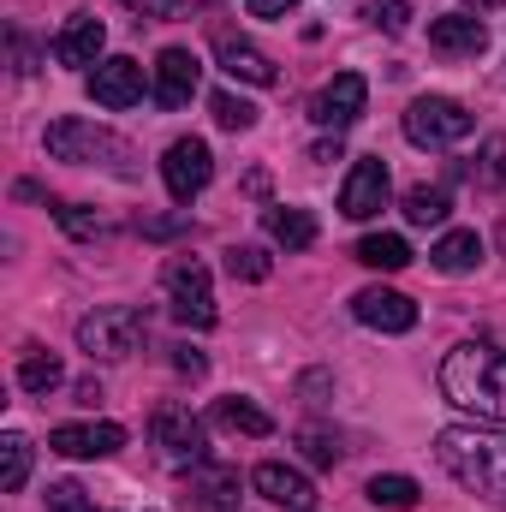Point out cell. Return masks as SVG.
<instances>
[{
    "label": "cell",
    "mask_w": 506,
    "mask_h": 512,
    "mask_svg": "<svg viewBox=\"0 0 506 512\" xmlns=\"http://www.w3.org/2000/svg\"><path fill=\"white\" fill-rule=\"evenodd\" d=\"M471 179H477V185H489V191H501V185H506V137H489V143L477 149Z\"/></svg>",
    "instance_id": "83f0119b"
},
{
    "label": "cell",
    "mask_w": 506,
    "mask_h": 512,
    "mask_svg": "<svg viewBox=\"0 0 506 512\" xmlns=\"http://www.w3.org/2000/svg\"><path fill=\"white\" fill-rule=\"evenodd\" d=\"M358 262L364 268H381V274H399L411 262V245L399 233H370V239H358Z\"/></svg>",
    "instance_id": "d4e9b609"
},
{
    "label": "cell",
    "mask_w": 506,
    "mask_h": 512,
    "mask_svg": "<svg viewBox=\"0 0 506 512\" xmlns=\"http://www.w3.org/2000/svg\"><path fill=\"white\" fill-rule=\"evenodd\" d=\"M197 78H203V66H197L191 48H161V60H155V102L161 108H185L197 96Z\"/></svg>",
    "instance_id": "5bb4252c"
},
{
    "label": "cell",
    "mask_w": 506,
    "mask_h": 512,
    "mask_svg": "<svg viewBox=\"0 0 506 512\" xmlns=\"http://www.w3.org/2000/svg\"><path fill=\"white\" fill-rule=\"evenodd\" d=\"M173 370H179V376H203L209 364H203V352H191V346H173Z\"/></svg>",
    "instance_id": "e575fe53"
},
{
    "label": "cell",
    "mask_w": 506,
    "mask_h": 512,
    "mask_svg": "<svg viewBox=\"0 0 506 512\" xmlns=\"http://www.w3.org/2000/svg\"><path fill=\"white\" fill-rule=\"evenodd\" d=\"M215 423L233 429V435H251V441L274 435V417H268L256 399H215Z\"/></svg>",
    "instance_id": "44dd1931"
},
{
    "label": "cell",
    "mask_w": 506,
    "mask_h": 512,
    "mask_svg": "<svg viewBox=\"0 0 506 512\" xmlns=\"http://www.w3.org/2000/svg\"><path fill=\"white\" fill-rule=\"evenodd\" d=\"M143 334H149V322H143L137 304H108V310H90V316L78 322V346H84L96 364L131 358V352L143 346Z\"/></svg>",
    "instance_id": "277c9868"
},
{
    "label": "cell",
    "mask_w": 506,
    "mask_h": 512,
    "mask_svg": "<svg viewBox=\"0 0 506 512\" xmlns=\"http://www.w3.org/2000/svg\"><path fill=\"white\" fill-rule=\"evenodd\" d=\"M262 227H268V239L286 245V251H310V245H316V215H310V209H268Z\"/></svg>",
    "instance_id": "ffe728a7"
},
{
    "label": "cell",
    "mask_w": 506,
    "mask_h": 512,
    "mask_svg": "<svg viewBox=\"0 0 506 512\" xmlns=\"http://www.w3.org/2000/svg\"><path fill=\"white\" fill-rule=\"evenodd\" d=\"M42 143H48V155H54V161L131 173V143H126V137H114L108 126H90V120H54Z\"/></svg>",
    "instance_id": "3957f363"
},
{
    "label": "cell",
    "mask_w": 506,
    "mask_h": 512,
    "mask_svg": "<svg viewBox=\"0 0 506 512\" xmlns=\"http://www.w3.org/2000/svg\"><path fill=\"white\" fill-rule=\"evenodd\" d=\"M268 268H274V262H268L262 245H233V251H227V274H233V280H268Z\"/></svg>",
    "instance_id": "f546056e"
},
{
    "label": "cell",
    "mask_w": 506,
    "mask_h": 512,
    "mask_svg": "<svg viewBox=\"0 0 506 512\" xmlns=\"http://www.w3.org/2000/svg\"><path fill=\"white\" fill-rule=\"evenodd\" d=\"M429 48L435 54H483L489 48V24L477 12H447V18H429Z\"/></svg>",
    "instance_id": "2e32d148"
},
{
    "label": "cell",
    "mask_w": 506,
    "mask_h": 512,
    "mask_svg": "<svg viewBox=\"0 0 506 512\" xmlns=\"http://www.w3.org/2000/svg\"><path fill=\"white\" fill-rule=\"evenodd\" d=\"M376 507H387V512H411L417 501H423V489L411 483V477H370V489H364Z\"/></svg>",
    "instance_id": "484cf974"
},
{
    "label": "cell",
    "mask_w": 506,
    "mask_h": 512,
    "mask_svg": "<svg viewBox=\"0 0 506 512\" xmlns=\"http://www.w3.org/2000/svg\"><path fill=\"white\" fill-rule=\"evenodd\" d=\"M298 447H304V459H310L316 471H334V465H340V441H334L328 429H304Z\"/></svg>",
    "instance_id": "4dcf8cb0"
},
{
    "label": "cell",
    "mask_w": 506,
    "mask_h": 512,
    "mask_svg": "<svg viewBox=\"0 0 506 512\" xmlns=\"http://www.w3.org/2000/svg\"><path fill=\"white\" fill-rule=\"evenodd\" d=\"M209 108H215V126H227V131H251L256 126V108L245 102V96H233V90L209 96Z\"/></svg>",
    "instance_id": "f1b7e54d"
},
{
    "label": "cell",
    "mask_w": 506,
    "mask_h": 512,
    "mask_svg": "<svg viewBox=\"0 0 506 512\" xmlns=\"http://www.w3.org/2000/svg\"><path fill=\"white\" fill-rule=\"evenodd\" d=\"M370 24H376V30H387V36H399V30L411 24V6H405V0H387V6H376V12H370Z\"/></svg>",
    "instance_id": "d6a6232c"
},
{
    "label": "cell",
    "mask_w": 506,
    "mask_h": 512,
    "mask_svg": "<svg viewBox=\"0 0 506 512\" xmlns=\"http://www.w3.org/2000/svg\"><path fill=\"white\" fill-rule=\"evenodd\" d=\"M352 316H358L364 328H381V334H411V328H417V304H411L405 292H393V286H364V292L352 298Z\"/></svg>",
    "instance_id": "8fae6325"
},
{
    "label": "cell",
    "mask_w": 506,
    "mask_h": 512,
    "mask_svg": "<svg viewBox=\"0 0 506 512\" xmlns=\"http://www.w3.org/2000/svg\"><path fill=\"white\" fill-rule=\"evenodd\" d=\"M441 393H447V405L471 411L477 423H501L506 429V352L483 346V340L453 346L441 358Z\"/></svg>",
    "instance_id": "7a4b0ae2"
},
{
    "label": "cell",
    "mask_w": 506,
    "mask_h": 512,
    "mask_svg": "<svg viewBox=\"0 0 506 512\" xmlns=\"http://www.w3.org/2000/svg\"><path fill=\"white\" fill-rule=\"evenodd\" d=\"M191 495H197V512H233L239 507V471H227V465H197Z\"/></svg>",
    "instance_id": "d6986e66"
},
{
    "label": "cell",
    "mask_w": 506,
    "mask_h": 512,
    "mask_svg": "<svg viewBox=\"0 0 506 512\" xmlns=\"http://www.w3.org/2000/svg\"><path fill=\"white\" fill-rule=\"evenodd\" d=\"M364 102H370V84L358 78V72H334L322 90H316V102H310V120L328 131H346L364 120Z\"/></svg>",
    "instance_id": "9c48e42d"
},
{
    "label": "cell",
    "mask_w": 506,
    "mask_h": 512,
    "mask_svg": "<svg viewBox=\"0 0 506 512\" xmlns=\"http://www.w3.org/2000/svg\"><path fill=\"white\" fill-rule=\"evenodd\" d=\"M435 459H441V471L465 495H477V501H489V507L506 512V435L501 429L453 423V429L435 435Z\"/></svg>",
    "instance_id": "6da1fadb"
},
{
    "label": "cell",
    "mask_w": 506,
    "mask_h": 512,
    "mask_svg": "<svg viewBox=\"0 0 506 512\" xmlns=\"http://www.w3.org/2000/svg\"><path fill=\"white\" fill-rule=\"evenodd\" d=\"M298 0H245V12L251 18H280V12H292Z\"/></svg>",
    "instance_id": "d590c367"
},
{
    "label": "cell",
    "mask_w": 506,
    "mask_h": 512,
    "mask_svg": "<svg viewBox=\"0 0 506 512\" xmlns=\"http://www.w3.org/2000/svg\"><path fill=\"white\" fill-rule=\"evenodd\" d=\"M161 179H167L173 203L203 197V185L215 179V155H209V143H203V137H179V143L161 155Z\"/></svg>",
    "instance_id": "52a82bcc"
},
{
    "label": "cell",
    "mask_w": 506,
    "mask_h": 512,
    "mask_svg": "<svg viewBox=\"0 0 506 512\" xmlns=\"http://www.w3.org/2000/svg\"><path fill=\"white\" fill-rule=\"evenodd\" d=\"M405 137H411L417 149H453V143L471 137V114H465L453 96H417V102L405 108Z\"/></svg>",
    "instance_id": "8992f818"
},
{
    "label": "cell",
    "mask_w": 506,
    "mask_h": 512,
    "mask_svg": "<svg viewBox=\"0 0 506 512\" xmlns=\"http://www.w3.org/2000/svg\"><path fill=\"white\" fill-rule=\"evenodd\" d=\"M381 209H387V161L381 155H364L346 173V185H340V215L346 221H370Z\"/></svg>",
    "instance_id": "30bf717a"
},
{
    "label": "cell",
    "mask_w": 506,
    "mask_h": 512,
    "mask_svg": "<svg viewBox=\"0 0 506 512\" xmlns=\"http://www.w3.org/2000/svg\"><path fill=\"white\" fill-rule=\"evenodd\" d=\"M48 512H96V501L78 483H48Z\"/></svg>",
    "instance_id": "1f68e13d"
},
{
    "label": "cell",
    "mask_w": 506,
    "mask_h": 512,
    "mask_svg": "<svg viewBox=\"0 0 506 512\" xmlns=\"http://www.w3.org/2000/svg\"><path fill=\"white\" fill-rule=\"evenodd\" d=\"M161 286H167V304H173L179 328H215V286H209V262L203 256H173Z\"/></svg>",
    "instance_id": "5b68a950"
},
{
    "label": "cell",
    "mask_w": 506,
    "mask_h": 512,
    "mask_svg": "<svg viewBox=\"0 0 506 512\" xmlns=\"http://www.w3.org/2000/svg\"><path fill=\"white\" fill-rule=\"evenodd\" d=\"M48 447H54L60 459H108V453L126 447V429H120V423H60V429L48 435Z\"/></svg>",
    "instance_id": "7c38bea8"
},
{
    "label": "cell",
    "mask_w": 506,
    "mask_h": 512,
    "mask_svg": "<svg viewBox=\"0 0 506 512\" xmlns=\"http://www.w3.org/2000/svg\"><path fill=\"white\" fill-rule=\"evenodd\" d=\"M447 215H453L447 185H411V191H405V221H411V227H441Z\"/></svg>",
    "instance_id": "7402d4cb"
},
{
    "label": "cell",
    "mask_w": 506,
    "mask_h": 512,
    "mask_svg": "<svg viewBox=\"0 0 506 512\" xmlns=\"http://www.w3.org/2000/svg\"><path fill=\"white\" fill-rule=\"evenodd\" d=\"M60 376H66V370H60V358H48V352H30V358L18 364V387H24V393H54Z\"/></svg>",
    "instance_id": "4316f807"
},
{
    "label": "cell",
    "mask_w": 506,
    "mask_h": 512,
    "mask_svg": "<svg viewBox=\"0 0 506 512\" xmlns=\"http://www.w3.org/2000/svg\"><path fill=\"white\" fill-rule=\"evenodd\" d=\"M215 60H221V72L227 78H245V84H274V60L251 48V42H239V36H221L215 42Z\"/></svg>",
    "instance_id": "ac0fdd59"
},
{
    "label": "cell",
    "mask_w": 506,
    "mask_h": 512,
    "mask_svg": "<svg viewBox=\"0 0 506 512\" xmlns=\"http://www.w3.org/2000/svg\"><path fill=\"white\" fill-rule=\"evenodd\" d=\"M251 489L262 495V501H274V507L286 512H310V501H316V489H310V477L304 471H292V465H256L251 471Z\"/></svg>",
    "instance_id": "9a60e30c"
},
{
    "label": "cell",
    "mask_w": 506,
    "mask_h": 512,
    "mask_svg": "<svg viewBox=\"0 0 506 512\" xmlns=\"http://www.w3.org/2000/svg\"><path fill=\"white\" fill-rule=\"evenodd\" d=\"M60 227H66L72 239H96V233H102V221H96V215H84L78 203H66V209H60Z\"/></svg>",
    "instance_id": "836d02e7"
},
{
    "label": "cell",
    "mask_w": 506,
    "mask_h": 512,
    "mask_svg": "<svg viewBox=\"0 0 506 512\" xmlns=\"http://www.w3.org/2000/svg\"><path fill=\"white\" fill-rule=\"evenodd\" d=\"M24 483H30V435L6 429V435H0V489L18 495Z\"/></svg>",
    "instance_id": "cb8c5ba5"
},
{
    "label": "cell",
    "mask_w": 506,
    "mask_h": 512,
    "mask_svg": "<svg viewBox=\"0 0 506 512\" xmlns=\"http://www.w3.org/2000/svg\"><path fill=\"white\" fill-rule=\"evenodd\" d=\"M126 6H137V12H149V18H167V12H173V0H126Z\"/></svg>",
    "instance_id": "8d00e7d4"
},
{
    "label": "cell",
    "mask_w": 506,
    "mask_h": 512,
    "mask_svg": "<svg viewBox=\"0 0 506 512\" xmlns=\"http://www.w3.org/2000/svg\"><path fill=\"white\" fill-rule=\"evenodd\" d=\"M465 6H477V12H489V6H501V0H465Z\"/></svg>",
    "instance_id": "f35d334b"
},
{
    "label": "cell",
    "mask_w": 506,
    "mask_h": 512,
    "mask_svg": "<svg viewBox=\"0 0 506 512\" xmlns=\"http://www.w3.org/2000/svg\"><path fill=\"white\" fill-rule=\"evenodd\" d=\"M90 96H96L102 108H137V102H143V66H137L131 54L102 60V66L90 72Z\"/></svg>",
    "instance_id": "4fadbf2b"
},
{
    "label": "cell",
    "mask_w": 506,
    "mask_h": 512,
    "mask_svg": "<svg viewBox=\"0 0 506 512\" xmlns=\"http://www.w3.org/2000/svg\"><path fill=\"white\" fill-rule=\"evenodd\" d=\"M149 435H155V447H161L173 465H203V453H209V435H203V423L191 417V405H161V411L149 417Z\"/></svg>",
    "instance_id": "ba28073f"
},
{
    "label": "cell",
    "mask_w": 506,
    "mask_h": 512,
    "mask_svg": "<svg viewBox=\"0 0 506 512\" xmlns=\"http://www.w3.org/2000/svg\"><path fill=\"white\" fill-rule=\"evenodd\" d=\"M429 262H435L441 274H471V268L483 262V239H477V233H447V239L429 251Z\"/></svg>",
    "instance_id": "603a6c76"
},
{
    "label": "cell",
    "mask_w": 506,
    "mask_h": 512,
    "mask_svg": "<svg viewBox=\"0 0 506 512\" xmlns=\"http://www.w3.org/2000/svg\"><path fill=\"white\" fill-rule=\"evenodd\" d=\"M102 48H108V30H102V18H90V12H78V18L54 36V60H60V66H102Z\"/></svg>",
    "instance_id": "e0dca14e"
},
{
    "label": "cell",
    "mask_w": 506,
    "mask_h": 512,
    "mask_svg": "<svg viewBox=\"0 0 506 512\" xmlns=\"http://www.w3.org/2000/svg\"><path fill=\"white\" fill-rule=\"evenodd\" d=\"M310 161H340V137H334V143H316V149H310Z\"/></svg>",
    "instance_id": "74e56055"
}]
</instances>
